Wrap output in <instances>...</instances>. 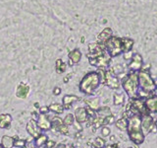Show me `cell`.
Returning a JSON list of instances; mask_svg holds the SVG:
<instances>
[{"mask_svg":"<svg viewBox=\"0 0 157 148\" xmlns=\"http://www.w3.org/2000/svg\"><path fill=\"white\" fill-rule=\"evenodd\" d=\"M127 133L134 144L141 145L144 142L145 135L141 130V116L140 113H132L128 117Z\"/></svg>","mask_w":157,"mask_h":148,"instance_id":"cell-1","label":"cell"},{"mask_svg":"<svg viewBox=\"0 0 157 148\" xmlns=\"http://www.w3.org/2000/svg\"><path fill=\"white\" fill-rule=\"evenodd\" d=\"M137 76H139V84H140L139 98L146 99L152 95H154L157 83L151 77L148 69L142 68L137 73Z\"/></svg>","mask_w":157,"mask_h":148,"instance_id":"cell-2","label":"cell"},{"mask_svg":"<svg viewBox=\"0 0 157 148\" xmlns=\"http://www.w3.org/2000/svg\"><path fill=\"white\" fill-rule=\"evenodd\" d=\"M101 85L100 78L96 71L86 73L78 84V89L86 96H92Z\"/></svg>","mask_w":157,"mask_h":148,"instance_id":"cell-3","label":"cell"},{"mask_svg":"<svg viewBox=\"0 0 157 148\" xmlns=\"http://www.w3.org/2000/svg\"><path fill=\"white\" fill-rule=\"evenodd\" d=\"M136 71H130L124 76L121 80V86L124 89L125 93L129 99L139 98L140 84H139V76Z\"/></svg>","mask_w":157,"mask_h":148,"instance_id":"cell-4","label":"cell"},{"mask_svg":"<svg viewBox=\"0 0 157 148\" xmlns=\"http://www.w3.org/2000/svg\"><path fill=\"white\" fill-rule=\"evenodd\" d=\"M104 44L105 51L108 52V54L113 58L121 56V54L125 53V47H124V42H123V38L112 36L109 38L106 42L102 43Z\"/></svg>","mask_w":157,"mask_h":148,"instance_id":"cell-5","label":"cell"},{"mask_svg":"<svg viewBox=\"0 0 157 148\" xmlns=\"http://www.w3.org/2000/svg\"><path fill=\"white\" fill-rule=\"evenodd\" d=\"M111 56L108 54V52L105 51L101 53H99L98 56L92 57V58H88V61L91 64L92 66H95L98 69H106L107 67L110 66L111 63Z\"/></svg>","mask_w":157,"mask_h":148,"instance_id":"cell-6","label":"cell"},{"mask_svg":"<svg viewBox=\"0 0 157 148\" xmlns=\"http://www.w3.org/2000/svg\"><path fill=\"white\" fill-rule=\"evenodd\" d=\"M141 130L144 131V135L149 132H155V121L152 117L151 113L141 116Z\"/></svg>","mask_w":157,"mask_h":148,"instance_id":"cell-7","label":"cell"},{"mask_svg":"<svg viewBox=\"0 0 157 148\" xmlns=\"http://www.w3.org/2000/svg\"><path fill=\"white\" fill-rule=\"evenodd\" d=\"M104 85L112 90H118L121 87V80L117 75L111 71V69L105 71V82Z\"/></svg>","mask_w":157,"mask_h":148,"instance_id":"cell-8","label":"cell"},{"mask_svg":"<svg viewBox=\"0 0 157 148\" xmlns=\"http://www.w3.org/2000/svg\"><path fill=\"white\" fill-rule=\"evenodd\" d=\"M130 71H136L139 72L144 68V59H142L141 54L139 52H136L134 56H132L131 61L128 64Z\"/></svg>","mask_w":157,"mask_h":148,"instance_id":"cell-9","label":"cell"},{"mask_svg":"<svg viewBox=\"0 0 157 148\" xmlns=\"http://www.w3.org/2000/svg\"><path fill=\"white\" fill-rule=\"evenodd\" d=\"M36 123L42 131H48L51 130L52 123H51V120L48 117V113H38V117L36 118Z\"/></svg>","mask_w":157,"mask_h":148,"instance_id":"cell-10","label":"cell"},{"mask_svg":"<svg viewBox=\"0 0 157 148\" xmlns=\"http://www.w3.org/2000/svg\"><path fill=\"white\" fill-rule=\"evenodd\" d=\"M74 117H75V121L78 123H86L88 121V116L86 113V109L85 107H78L75 110V113H73Z\"/></svg>","mask_w":157,"mask_h":148,"instance_id":"cell-11","label":"cell"},{"mask_svg":"<svg viewBox=\"0 0 157 148\" xmlns=\"http://www.w3.org/2000/svg\"><path fill=\"white\" fill-rule=\"evenodd\" d=\"M27 131H28L29 134L33 138V139L34 138H36L37 136H39L42 133V130L37 125L36 121L33 120V118H32V120L27 123Z\"/></svg>","mask_w":157,"mask_h":148,"instance_id":"cell-12","label":"cell"},{"mask_svg":"<svg viewBox=\"0 0 157 148\" xmlns=\"http://www.w3.org/2000/svg\"><path fill=\"white\" fill-rule=\"evenodd\" d=\"M144 105L149 113H157V95H152L144 99Z\"/></svg>","mask_w":157,"mask_h":148,"instance_id":"cell-13","label":"cell"},{"mask_svg":"<svg viewBox=\"0 0 157 148\" xmlns=\"http://www.w3.org/2000/svg\"><path fill=\"white\" fill-rule=\"evenodd\" d=\"M29 86L28 85L27 83H21L19 84L17 89H16V96L19 99H26L29 94Z\"/></svg>","mask_w":157,"mask_h":148,"instance_id":"cell-14","label":"cell"},{"mask_svg":"<svg viewBox=\"0 0 157 148\" xmlns=\"http://www.w3.org/2000/svg\"><path fill=\"white\" fill-rule=\"evenodd\" d=\"M80 100V98L75 95H66L64 96L62 99V106L64 108V110H70L72 108L73 104L75 102H78Z\"/></svg>","mask_w":157,"mask_h":148,"instance_id":"cell-15","label":"cell"},{"mask_svg":"<svg viewBox=\"0 0 157 148\" xmlns=\"http://www.w3.org/2000/svg\"><path fill=\"white\" fill-rule=\"evenodd\" d=\"M13 121V117L10 113H1L0 115V128L1 130H7L10 127Z\"/></svg>","mask_w":157,"mask_h":148,"instance_id":"cell-16","label":"cell"},{"mask_svg":"<svg viewBox=\"0 0 157 148\" xmlns=\"http://www.w3.org/2000/svg\"><path fill=\"white\" fill-rule=\"evenodd\" d=\"M83 102L86 104L87 108H90V109H91V110L95 111V112L101 107L100 106V99L98 98V97L90 98V99H85V100H83Z\"/></svg>","mask_w":157,"mask_h":148,"instance_id":"cell-17","label":"cell"},{"mask_svg":"<svg viewBox=\"0 0 157 148\" xmlns=\"http://www.w3.org/2000/svg\"><path fill=\"white\" fill-rule=\"evenodd\" d=\"M113 36V31L111 28H105L103 31L97 36V41L99 43H104L108 39Z\"/></svg>","mask_w":157,"mask_h":148,"instance_id":"cell-18","label":"cell"},{"mask_svg":"<svg viewBox=\"0 0 157 148\" xmlns=\"http://www.w3.org/2000/svg\"><path fill=\"white\" fill-rule=\"evenodd\" d=\"M69 58H70L71 60V65L72 64H76V63H78L81 61L82 59V52L80 49H74L71 52H69Z\"/></svg>","mask_w":157,"mask_h":148,"instance_id":"cell-19","label":"cell"},{"mask_svg":"<svg viewBox=\"0 0 157 148\" xmlns=\"http://www.w3.org/2000/svg\"><path fill=\"white\" fill-rule=\"evenodd\" d=\"M14 141L15 138L9 135H3L0 141V144L2 145L3 148H13L14 147Z\"/></svg>","mask_w":157,"mask_h":148,"instance_id":"cell-20","label":"cell"},{"mask_svg":"<svg viewBox=\"0 0 157 148\" xmlns=\"http://www.w3.org/2000/svg\"><path fill=\"white\" fill-rule=\"evenodd\" d=\"M114 125H115V126L119 130H121V131H127V128H128V118H126L125 117H122L119 118V120L115 121Z\"/></svg>","mask_w":157,"mask_h":148,"instance_id":"cell-21","label":"cell"},{"mask_svg":"<svg viewBox=\"0 0 157 148\" xmlns=\"http://www.w3.org/2000/svg\"><path fill=\"white\" fill-rule=\"evenodd\" d=\"M112 115V112L110 110L109 107L107 106H103V107H100L98 110L96 111V117H101V118H105L106 117Z\"/></svg>","mask_w":157,"mask_h":148,"instance_id":"cell-22","label":"cell"},{"mask_svg":"<svg viewBox=\"0 0 157 148\" xmlns=\"http://www.w3.org/2000/svg\"><path fill=\"white\" fill-rule=\"evenodd\" d=\"M48 108H49V112H52L57 116L61 115V113H63L64 111H65V110H64L63 106H62V104H57V103L51 104L50 106H48Z\"/></svg>","mask_w":157,"mask_h":148,"instance_id":"cell-23","label":"cell"},{"mask_svg":"<svg viewBox=\"0 0 157 148\" xmlns=\"http://www.w3.org/2000/svg\"><path fill=\"white\" fill-rule=\"evenodd\" d=\"M113 103L115 106H122L125 104V94L124 93H115L113 96Z\"/></svg>","mask_w":157,"mask_h":148,"instance_id":"cell-24","label":"cell"},{"mask_svg":"<svg viewBox=\"0 0 157 148\" xmlns=\"http://www.w3.org/2000/svg\"><path fill=\"white\" fill-rule=\"evenodd\" d=\"M47 139H48L47 135H45V134H43V133H41L40 135L37 136L36 138H34V139H33V141H34V146H36V148L43 147L44 144L46 143Z\"/></svg>","mask_w":157,"mask_h":148,"instance_id":"cell-25","label":"cell"},{"mask_svg":"<svg viewBox=\"0 0 157 148\" xmlns=\"http://www.w3.org/2000/svg\"><path fill=\"white\" fill-rule=\"evenodd\" d=\"M123 42H124L125 53L130 52L132 49V47H134V44H135V41H134V39H130V38H123Z\"/></svg>","mask_w":157,"mask_h":148,"instance_id":"cell-26","label":"cell"},{"mask_svg":"<svg viewBox=\"0 0 157 148\" xmlns=\"http://www.w3.org/2000/svg\"><path fill=\"white\" fill-rule=\"evenodd\" d=\"M93 148H104L106 146V141L103 137H96L92 141Z\"/></svg>","mask_w":157,"mask_h":148,"instance_id":"cell-27","label":"cell"},{"mask_svg":"<svg viewBox=\"0 0 157 148\" xmlns=\"http://www.w3.org/2000/svg\"><path fill=\"white\" fill-rule=\"evenodd\" d=\"M55 68H56L57 73H64L67 69V64L65 62H63L62 59H57Z\"/></svg>","mask_w":157,"mask_h":148,"instance_id":"cell-28","label":"cell"},{"mask_svg":"<svg viewBox=\"0 0 157 148\" xmlns=\"http://www.w3.org/2000/svg\"><path fill=\"white\" fill-rule=\"evenodd\" d=\"M74 122H75V117H74L73 113H68V115L65 117V118L63 120V123L66 126H71V125H73Z\"/></svg>","mask_w":157,"mask_h":148,"instance_id":"cell-29","label":"cell"},{"mask_svg":"<svg viewBox=\"0 0 157 148\" xmlns=\"http://www.w3.org/2000/svg\"><path fill=\"white\" fill-rule=\"evenodd\" d=\"M17 136H15V141H14V147L18 148H26L27 141L25 139H20V138H16Z\"/></svg>","mask_w":157,"mask_h":148,"instance_id":"cell-30","label":"cell"},{"mask_svg":"<svg viewBox=\"0 0 157 148\" xmlns=\"http://www.w3.org/2000/svg\"><path fill=\"white\" fill-rule=\"evenodd\" d=\"M115 122V117L113 115H110L106 117L105 118H103V125H113ZM102 125V126H103Z\"/></svg>","mask_w":157,"mask_h":148,"instance_id":"cell-31","label":"cell"},{"mask_svg":"<svg viewBox=\"0 0 157 148\" xmlns=\"http://www.w3.org/2000/svg\"><path fill=\"white\" fill-rule=\"evenodd\" d=\"M56 131L60 132L61 134L66 135V134H68V133H69V126H66V125L63 123V125H61L60 126H58V127H57Z\"/></svg>","mask_w":157,"mask_h":148,"instance_id":"cell-32","label":"cell"},{"mask_svg":"<svg viewBox=\"0 0 157 148\" xmlns=\"http://www.w3.org/2000/svg\"><path fill=\"white\" fill-rule=\"evenodd\" d=\"M111 133V130L107 125H103L101 126V134L103 137H108Z\"/></svg>","mask_w":157,"mask_h":148,"instance_id":"cell-33","label":"cell"},{"mask_svg":"<svg viewBox=\"0 0 157 148\" xmlns=\"http://www.w3.org/2000/svg\"><path fill=\"white\" fill-rule=\"evenodd\" d=\"M56 146V142L51 139H47L46 143L44 144V148H55Z\"/></svg>","mask_w":157,"mask_h":148,"instance_id":"cell-34","label":"cell"},{"mask_svg":"<svg viewBox=\"0 0 157 148\" xmlns=\"http://www.w3.org/2000/svg\"><path fill=\"white\" fill-rule=\"evenodd\" d=\"M39 113H49V108L48 106H44L39 108Z\"/></svg>","mask_w":157,"mask_h":148,"instance_id":"cell-35","label":"cell"},{"mask_svg":"<svg viewBox=\"0 0 157 148\" xmlns=\"http://www.w3.org/2000/svg\"><path fill=\"white\" fill-rule=\"evenodd\" d=\"M55 148H75V146L70 144V145H67V144H56Z\"/></svg>","mask_w":157,"mask_h":148,"instance_id":"cell-36","label":"cell"},{"mask_svg":"<svg viewBox=\"0 0 157 148\" xmlns=\"http://www.w3.org/2000/svg\"><path fill=\"white\" fill-rule=\"evenodd\" d=\"M61 92H62V91H61V88H59V87H55V88H54V90H53V94H54L55 96L60 95Z\"/></svg>","mask_w":157,"mask_h":148,"instance_id":"cell-37","label":"cell"},{"mask_svg":"<svg viewBox=\"0 0 157 148\" xmlns=\"http://www.w3.org/2000/svg\"><path fill=\"white\" fill-rule=\"evenodd\" d=\"M33 106H34V108H37V109L40 108V106H39V104H38V103H34V104H33Z\"/></svg>","mask_w":157,"mask_h":148,"instance_id":"cell-38","label":"cell"},{"mask_svg":"<svg viewBox=\"0 0 157 148\" xmlns=\"http://www.w3.org/2000/svg\"><path fill=\"white\" fill-rule=\"evenodd\" d=\"M155 130L157 131V121H155Z\"/></svg>","mask_w":157,"mask_h":148,"instance_id":"cell-39","label":"cell"},{"mask_svg":"<svg viewBox=\"0 0 157 148\" xmlns=\"http://www.w3.org/2000/svg\"><path fill=\"white\" fill-rule=\"evenodd\" d=\"M155 95H157V85H156V89H155Z\"/></svg>","mask_w":157,"mask_h":148,"instance_id":"cell-40","label":"cell"},{"mask_svg":"<svg viewBox=\"0 0 157 148\" xmlns=\"http://www.w3.org/2000/svg\"><path fill=\"white\" fill-rule=\"evenodd\" d=\"M0 148H3V147H2V145H1V144H0Z\"/></svg>","mask_w":157,"mask_h":148,"instance_id":"cell-41","label":"cell"},{"mask_svg":"<svg viewBox=\"0 0 157 148\" xmlns=\"http://www.w3.org/2000/svg\"><path fill=\"white\" fill-rule=\"evenodd\" d=\"M32 148H36V146H34V147H32Z\"/></svg>","mask_w":157,"mask_h":148,"instance_id":"cell-42","label":"cell"},{"mask_svg":"<svg viewBox=\"0 0 157 148\" xmlns=\"http://www.w3.org/2000/svg\"><path fill=\"white\" fill-rule=\"evenodd\" d=\"M128 148H132V147H128Z\"/></svg>","mask_w":157,"mask_h":148,"instance_id":"cell-43","label":"cell"}]
</instances>
